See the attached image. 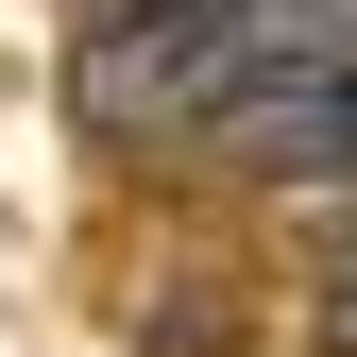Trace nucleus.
Returning a JSON list of instances; mask_svg holds the SVG:
<instances>
[{
    "mask_svg": "<svg viewBox=\"0 0 357 357\" xmlns=\"http://www.w3.org/2000/svg\"><path fill=\"white\" fill-rule=\"evenodd\" d=\"M204 85H221V0H85V34H68L85 137H188Z\"/></svg>",
    "mask_w": 357,
    "mask_h": 357,
    "instance_id": "f257e3e1",
    "label": "nucleus"
},
{
    "mask_svg": "<svg viewBox=\"0 0 357 357\" xmlns=\"http://www.w3.org/2000/svg\"><path fill=\"white\" fill-rule=\"evenodd\" d=\"M324 357H357V238H340V273H324Z\"/></svg>",
    "mask_w": 357,
    "mask_h": 357,
    "instance_id": "f03ea898",
    "label": "nucleus"
}]
</instances>
